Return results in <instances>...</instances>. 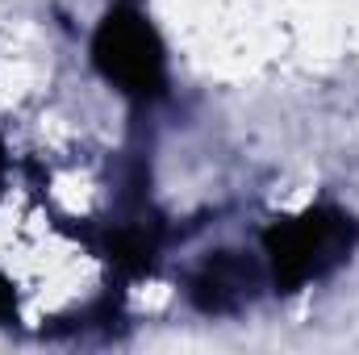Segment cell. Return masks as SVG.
<instances>
[{"mask_svg": "<svg viewBox=\"0 0 359 355\" xmlns=\"http://www.w3.org/2000/svg\"><path fill=\"white\" fill-rule=\"evenodd\" d=\"M351 217L339 209H313L292 226H276L268 234V260L276 284H305L322 276L334 260L351 251Z\"/></svg>", "mask_w": 359, "mask_h": 355, "instance_id": "cell-1", "label": "cell"}, {"mask_svg": "<svg viewBox=\"0 0 359 355\" xmlns=\"http://www.w3.org/2000/svg\"><path fill=\"white\" fill-rule=\"evenodd\" d=\"M96 63L109 80H117L126 92L138 96H155L163 84V51L155 42L151 21L134 8V13H113L100 25L96 38Z\"/></svg>", "mask_w": 359, "mask_h": 355, "instance_id": "cell-2", "label": "cell"}, {"mask_svg": "<svg viewBox=\"0 0 359 355\" xmlns=\"http://www.w3.org/2000/svg\"><path fill=\"white\" fill-rule=\"evenodd\" d=\"M259 267L251 260H238V255H213L209 264L196 267L192 276V301L205 309V314H230V309H243L251 305L255 288H259Z\"/></svg>", "mask_w": 359, "mask_h": 355, "instance_id": "cell-3", "label": "cell"}]
</instances>
